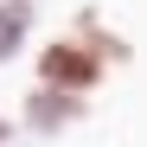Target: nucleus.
I'll use <instances>...</instances> for the list:
<instances>
[{
    "mask_svg": "<svg viewBox=\"0 0 147 147\" xmlns=\"http://www.w3.org/2000/svg\"><path fill=\"white\" fill-rule=\"evenodd\" d=\"M32 64H38V90H64V96H90L96 83L109 77V58L90 51L77 32H70V38H45V51Z\"/></svg>",
    "mask_w": 147,
    "mask_h": 147,
    "instance_id": "obj_1",
    "label": "nucleus"
},
{
    "mask_svg": "<svg viewBox=\"0 0 147 147\" xmlns=\"http://www.w3.org/2000/svg\"><path fill=\"white\" fill-rule=\"evenodd\" d=\"M7 141H13V121H7V115H0V147H7Z\"/></svg>",
    "mask_w": 147,
    "mask_h": 147,
    "instance_id": "obj_5",
    "label": "nucleus"
},
{
    "mask_svg": "<svg viewBox=\"0 0 147 147\" xmlns=\"http://www.w3.org/2000/svg\"><path fill=\"white\" fill-rule=\"evenodd\" d=\"M77 115H83V102L64 96V90H32L26 96V128H45V134H51V128H64V121H77Z\"/></svg>",
    "mask_w": 147,
    "mask_h": 147,
    "instance_id": "obj_2",
    "label": "nucleus"
},
{
    "mask_svg": "<svg viewBox=\"0 0 147 147\" xmlns=\"http://www.w3.org/2000/svg\"><path fill=\"white\" fill-rule=\"evenodd\" d=\"M77 38L90 45V51H102L109 64H121V58H128V38H115V32H109L96 13H77Z\"/></svg>",
    "mask_w": 147,
    "mask_h": 147,
    "instance_id": "obj_3",
    "label": "nucleus"
},
{
    "mask_svg": "<svg viewBox=\"0 0 147 147\" xmlns=\"http://www.w3.org/2000/svg\"><path fill=\"white\" fill-rule=\"evenodd\" d=\"M26 26H32V7H26V0H0V64L19 51Z\"/></svg>",
    "mask_w": 147,
    "mask_h": 147,
    "instance_id": "obj_4",
    "label": "nucleus"
}]
</instances>
